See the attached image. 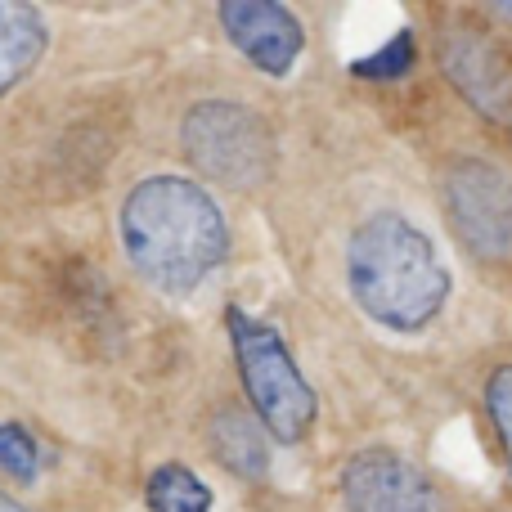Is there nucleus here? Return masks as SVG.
Here are the masks:
<instances>
[{
  "label": "nucleus",
  "mask_w": 512,
  "mask_h": 512,
  "mask_svg": "<svg viewBox=\"0 0 512 512\" xmlns=\"http://www.w3.org/2000/svg\"><path fill=\"white\" fill-rule=\"evenodd\" d=\"M122 248L144 283L185 297L230 252V225L203 185L149 176L122 203Z\"/></svg>",
  "instance_id": "obj_1"
},
{
  "label": "nucleus",
  "mask_w": 512,
  "mask_h": 512,
  "mask_svg": "<svg viewBox=\"0 0 512 512\" xmlns=\"http://www.w3.org/2000/svg\"><path fill=\"white\" fill-rule=\"evenodd\" d=\"M346 283L355 306L391 333L427 328L454 288L432 239L396 212H378L355 225L346 243Z\"/></svg>",
  "instance_id": "obj_2"
},
{
  "label": "nucleus",
  "mask_w": 512,
  "mask_h": 512,
  "mask_svg": "<svg viewBox=\"0 0 512 512\" xmlns=\"http://www.w3.org/2000/svg\"><path fill=\"white\" fill-rule=\"evenodd\" d=\"M225 328H230L234 342V360H239L243 387H248V400L261 418V427L283 445H297L301 436L315 423V391L301 378L297 360H292L288 342L274 324L248 315V310L230 306L225 315Z\"/></svg>",
  "instance_id": "obj_3"
},
{
  "label": "nucleus",
  "mask_w": 512,
  "mask_h": 512,
  "mask_svg": "<svg viewBox=\"0 0 512 512\" xmlns=\"http://www.w3.org/2000/svg\"><path fill=\"white\" fill-rule=\"evenodd\" d=\"M185 158L207 180L230 189H256L274 171V135L252 108L230 99H203L180 122Z\"/></svg>",
  "instance_id": "obj_4"
},
{
  "label": "nucleus",
  "mask_w": 512,
  "mask_h": 512,
  "mask_svg": "<svg viewBox=\"0 0 512 512\" xmlns=\"http://www.w3.org/2000/svg\"><path fill=\"white\" fill-rule=\"evenodd\" d=\"M445 212L463 248L481 261H504L512 252V176L495 162H454L445 176Z\"/></svg>",
  "instance_id": "obj_5"
},
{
  "label": "nucleus",
  "mask_w": 512,
  "mask_h": 512,
  "mask_svg": "<svg viewBox=\"0 0 512 512\" xmlns=\"http://www.w3.org/2000/svg\"><path fill=\"white\" fill-rule=\"evenodd\" d=\"M342 499L351 512H441L427 472L396 450L355 454L342 468Z\"/></svg>",
  "instance_id": "obj_6"
},
{
  "label": "nucleus",
  "mask_w": 512,
  "mask_h": 512,
  "mask_svg": "<svg viewBox=\"0 0 512 512\" xmlns=\"http://www.w3.org/2000/svg\"><path fill=\"white\" fill-rule=\"evenodd\" d=\"M216 14H221V27L234 41V50L265 77H288L292 63L306 50V32H301L297 14L274 5V0H225Z\"/></svg>",
  "instance_id": "obj_7"
},
{
  "label": "nucleus",
  "mask_w": 512,
  "mask_h": 512,
  "mask_svg": "<svg viewBox=\"0 0 512 512\" xmlns=\"http://www.w3.org/2000/svg\"><path fill=\"white\" fill-rule=\"evenodd\" d=\"M441 68L450 81L490 117H504L512 104V68L504 54L477 32H450L441 41Z\"/></svg>",
  "instance_id": "obj_8"
},
{
  "label": "nucleus",
  "mask_w": 512,
  "mask_h": 512,
  "mask_svg": "<svg viewBox=\"0 0 512 512\" xmlns=\"http://www.w3.org/2000/svg\"><path fill=\"white\" fill-rule=\"evenodd\" d=\"M45 45H50V32H45L41 9L23 0H0V95L32 77Z\"/></svg>",
  "instance_id": "obj_9"
},
{
  "label": "nucleus",
  "mask_w": 512,
  "mask_h": 512,
  "mask_svg": "<svg viewBox=\"0 0 512 512\" xmlns=\"http://www.w3.org/2000/svg\"><path fill=\"white\" fill-rule=\"evenodd\" d=\"M144 504L149 512H212V490L185 463H162L144 481Z\"/></svg>",
  "instance_id": "obj_10"
},
{
  "label": "nucleus",
  "mask_w": 512,
  "mask_h": 512,
  "mask_svg": "<svg viewBox=\"0 0 512 512\" xmlns=\"http://www.w3.org/2000/svg\"><path fill=\"white\" fill-rule=\"evenodd\" d=\"M212 445L234 472H243V477H265V468H270V454H265V441H261V432H256V423H248V418L234 414V409L216 418Z\"/></svg>",
  "instance_id": "obj_11"
},
{
  "label": "nucleus",
  "mask_w": 512,
  "mask_h": 512,
  "mask_svg": "<svg viewBox=\"0 0 512 512\" xmlns=\"http://www.w3.org/2000/svg\"><path fill=\"white\" fill-rule=\"evenodd\" d=\"M409 68H414V32H396L382 50L351 63V72L364 81H396V77H405Z\"/></svg>",
  "instance_id": "obj_12"
},
{
  "label": "nucleus",
  "mask_w": 512,
  "mask_h": 512,
  "mask_svg": "<svg viewBox=\"0 0 512 512\" xmlns=\"http://www.w3.org/2000/svg\"><path fill=\"white\" fill-rule=\"evenodd\" d=\"M0 468L14 481H32L41 472V445L23 423H0Z\"/></svg>",
  "instance_id": "obj_13"
},
{
  "label": "nucleus",
  "mask_w": 512,
  "mask_h": 512,
  "mask_svg": "<svg viewBox=\"0 0 512 512\" xmlns=\"http://www.w3.org/2000/svg\"><path fill=\"white\" fill-rule=\"evenodd\" d=\"M486 409H490V418H495L499 445H504V459H508V472H512V364H504V369L490 373Z\"/></svg>",
  "instance_id": "obj_14"
},
{
  "label": "nucleus",
  "mask_w": 512,
  "mask_h": 512,
  "mask_svg": "<svg viewBox=\"0 0 512 512\" xmlns=\"http://www.w3.org/2000/svg\"><path fill=\"white\" fill-rule=\"evenodd\" d=\"M0 512H32V508H23V504H18V499H9L5 490H0Z\"/></svg>",
  "instance_id": "obj_15"
}]
</instances>
